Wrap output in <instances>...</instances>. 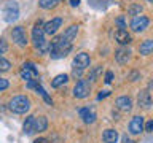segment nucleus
<instances>
[{"mask_svg":"<svg viewBox=\"0 0 153 143\" xmlns=\"http://www.w3.org/2000/svg\"><path fill=\"white\" fill-rule=\"evenodd\" d=\"M72 51V41H67L62 38V35L56 37L50 43V52L53 59H62Z\"/></svg>","mask_w":153,"mask_h":143,"instance_id":"f257e3e1","label":"nucleus"},{"mask_svg":"<svg viewBox=\"0 0 153 143\" xmlns=\"http://www.w3.org/2000/svg\"><path fill=\"white\" fill-rule=\"evenodd\" d=\"M30 107H32L30 99L26 97V95H14L8 103V108L16 114H26L30 110Z\"/></svg>","mask_w":153,"mask_h":143,"instance_id":"f03ea898","label":"nucleus"},{"mask_svg":"<svg viewBox=\"0 0 153 143\" xmlns=\"http://www.w3.org/2000/svg\"><path fill=\"white\" fill-rule=\"evenodd\" d=\"M3 19L7 22H13V21H16V19L19 18V7H18V3L16 2H8L7 5H5V8H3Z\"/></svg>","mask_w":153,"mask_h":143,"instance_id":"7ed1b4c3","label":"nucleus"},{"mask_svg":"<svg viewBox=\"0 0 153 143\" xmlns=\"http://www.w3.org/2000/svg\"><path fill=\"white\" fill-rule=\"evenodd\" d=\"M91 92V84L88 80H80L74 88V97L76 99H86Z\"/></svg>","mask_w":153,"mask_h":143,"instance_id":"20e7f679","label":"nucleus"},{"mask_svg":"<svg viewBox=\"0 0 153 143\" xmlns=\"http://www.w3.org/2000/svg\"><path fill=\"white\" fill-rule=\"evenodd\" d=\"M11 38H13V41L16 43L18 46H21V48H24L27 45V33H26V30H24V27L22 26H16L11 30Z\"/></svg>","mask_w":153,"mask_h":143,"instance_id":"39448f33","label":"nucleus"},{"mask_svg":"<svg viewBox=\"0 0 153 143\" xmlns=\"http://www.w3.org/2000/svg\"><path fill=\"white\" fill-rule=\"evenodd\" d=\"M21 76H22V80H26V81L37 80V76H38V70H37L35 64H32V62H26V64L22 65Z\"/></svg>","mask_w":153,"mask_h":143,"instance_id":"423d86ee","label":"nucleus"},{"mask_svg":"<svg viewBox=\"0 0 153 143\" xmlns=\"http://www.w3.org/2000/svg\"><path fill=\"white\" fill-rule=\"evenodd\" d=\"M148 24H150V21H148L147 16L137 14V16H134L132 21H131V29L134 32H142V30H145V29L148 27Z\"/></svg>","mask_w":153,"mask_h":143,"instance_id":"0eeeda50","label":"nucleus"},{"mask_svg":"<svg viewBox=\"0 0 153 143\" xmlns=\"http://www.w3.org/2000/svg\"><path fill=\"white\" fill-rule=\"evenodd\" d=\"M129 132L132 135H139L140 132H143V116L137 114V116H134L131 119V122H129Z\"/></svg>","mask_w":153,"mask_h":143,"instance_id":"6e6552de","label":"nucleus"},{"mask_svg":"<svg viewBox=\"0 0 153 143\" xmlns=\"http://www.w3.org/2000/svg\"><path fill=\"white\" fill-rule=\"evenodd\" d=\"M89 64H91V57H89V54H86V52H80V54H76L75 59H74V69L85 70L86 67H89Z\"/></svg>","mask_w":153,"mask_h":143,"instance_id":"1a4fd4ad","label":"nucleus"},{"mask_svg":"<svg viewBox=\"0 0 153 143\" xmlns=\"http://www.w3.org/2000/svg\"><path fill=\"white\" fill-rule=\"evenodd\" d=\"M61 26H62V18H54L50 22L43 24V32L46 35H54L57 32V29H61Z\"/></svg>","mask_w":153,"mask_h":143,"instance_id":"9d476101","label":"nucleus"},{"mask_svg":"<svg viewBox=\"0 0 153 143\" xmlns=\"http://www.w3.org/2000/svg\"><path fill=\"white\" fill-rule=\"evenodd\" d=\"M115 105H117V108H120L121 111H131L132 110V99L128 97V95H121V97L117 99Z\"/></svg>","mask_w":153,"mask_h":143,"instance_id":"9b49d317","label":"nucleus"},{"mask_svg":"<svg viewBox=\"0 0 153 143\" xmlns=\"http://www.w3.org/2000/svg\"><path fill=\"white\" fill-rule=\"evenodd\" d=\"M137 102H139V107H142V108H150V105H152V95L150 92H148L147 89H143L139 92L137 95Z\"/></svg>","mask_w":153,"mask_h":143,"instance_id":"f8f14e48","label":"nucleus"},{"mask_svg":"<svg viewBox=\"0 0 153 143\" xmlns=\"http://www.w3.org/2000/svg\"><path fill=\"white\" fill-rule=\"evenodd\" d=\"M115 59H117L118 64H126V62L131 59V49L129 48H120V49H117V52H115Z\"/></svg>","mask_w":153,"mask_h":143,"instance_id":"ddd939ff","label":"nucleus"},{"mask_svg":"<svg viewBox=\"0 0 153 143\" xmlns=\"http://www.w3.org/2000/svg\"><path fill=\"white\" fill-rule=\"evenodd\" d=\"M115 40H117L120 45H129L131 43V35L124 30V29H118L115 32Z\"/></svg>","mask_w":153,"mask_h":143,"instance_id":"4468645a","label":"nucleus"},{"mask_svg":"<svg viewBox=\"0 0 153 143\" xmlns=\"http://www.w3.org/2000/svg\"><path fill=\"white\" fill-rule=\"evenodd\" d=\"M80 118H83L86 124H93L96 121V113L93 108H81L80 110Z\"/></svg>","mask_w":153,"mask_h":143,"instance_id":"2eb2a0df","label":"nucleus"},{"mask_svg":"<svg viewBox=\"0 0 153 143\" xmlns=\"http://www.w3.org/2000/svg\"><path fill=\"white\" fill-rule=\"evenodd\" d=\"M118 132L115 130V129H107V130H104L102 133V140L104 143H117L118 142Z\"/></svg>","mask_w":153,"mask_h":143,"instance_id":"dca6fc26","label":"nucleus"},{"mask_svg":"<svg viewBox=\"0 0 153 143\" xmlns=\"http://www.w3.org/2000/svg\"><path fill=\"white\" fill-rule=\"evenodd\" d=\"M32 37L33 40H38V38H45V32H43V21H38L33 24V29H32Z\"/></svg>","mask_w":153,"mask_h":143,"instance_id":"f3484780","label":"nucleus"},{"mask_svg":"<svg viewBox=\"0 0 153 143\" xmlns=\"http://www.w3.org/2000/svg\"><path fill=\"white\" fill-rule=\"evenodd\" d=\"M22 129H24V133H26V135H30V133L35 132V116H29L26 119V122H24Z\"/></svg>","mask_w":153,"mask_h":143,"instance_id":"a211bd4d","label":"nucleus"},{"mask_svg":"<svg viewBox=\"0 0 153 143\" xmlns=\"http://www.w3.org/2000/svg\"><path fill=\"white\" fill-rule=\"evenodd\" d=\"M48 129L46 116H35V132H45Z\"/></svg>","mask_w":153,"mask_h":143,"instance_id":"6ab92c4d","label":"nucleus"},{"mask_svg":"<svg viewBox=\"0 0 153 143\" xmlns=\"http://www.w3.org/2000/svg\"><path fill=\"white\" fill-rule=\"evenodd\" d=\"M139 52H140L142 56H148L153 52V40H145L142 41V45L139 46Z\"/></svg>","mask_w":153,"mask_h":143,"instance_id":"aec40b11","label":"nucleus"},{"mask_svg":"<svg viewBox=\"0 0 153 143\" xmlns=\"http://www.w3.org/2000/svg\"><path fill=\"white\" fill-rule=\"evenodd\" d=\"M76 33H78V26H75V24H74V26H70L64 33H62V38L67 40V41H72L76 37Z\"/></svg>","mask_w":153,"mask_h":143,"instance_id":"412c9836","label":"nucleus"},{"mask_svg":"<svg viewBox=\"0 0 153 143\" xmlns=\"http://www.w3.org/2000/svg\"><path fill=\"white\" fill-rule=\"evenodd\" d=\"M67 81H69V75H65V73H61V75H57L54 80L51 81V86L53 88H61L62 84H65Z\"/></svg>","mask_w":153,"mask_h":143,"instance_id":"4be33fe9","label":"nucleus"},{"mask_svg":"<svg viewBox=\"0 0 153 143\" xmlns=\"http://www.w3.org/2000/svg\"><path fill=\"white\" fill-rule=\"evenodd\" d=\"M57 3H59L57 0H38V7L43 8V10H51V8H54Z\"/></svg>","mask_w":153,"mask_h":143,"instance_id":"5701e85b","label":"nucleus"},{"mask_svg":"<svg viewBox=\"0 0 153 143\" xmlns=\"http://www.w3.org/2000/svg\"><path fill=\"white\" fill-rule=\"evenodd\" d=\"M142 5L140 3H132L131 7L128 8V14L129 16H137V14H140L142 13Z\"/></svg>","mask_w":153,"mask_h":143,"instance_id":"b1692460","label":"nucleus"},{"mask_svg":"<svg viewBox=\"0 0 153 143\" xmlns=\"http://www.w3.org/2000/svg\"><path fill=\"white\" fill-rule=\"evenodd\" d=\"M102 75V65H96L93 70H91V75H89V80L91 81H97L99 76Z\"/></svg>","mask_w":153,"mask_h":143,"instance_id":"393cba45","label":"nucleus"},{"mask_svg":"<svg viewBox=\"0 0 153 143\" xmlns=\"http://www.w3.org/2000/svg\"><path fill=\"white\" fill-rule=\"evenodd\" d=\"M35 89H37V92H38V94H40V95H42V97H43V99H45V102H46L48 105H53V100H51V97H50V95H48V94H46V91H45V89H43V88H42V86H40V84H38V86H37V88H35Z\"/></svg>","mask_w":153,"mask_h":143,"instance_id":"a878e982","label":"nucleus"},{"mask_svg":"<svg viewBox=\"0 0 153 143\" xmlns=\"http://www.w3.org/2000/svg\"><path fill=\"white\" fill-rule=\"evenodd\" d=\"M10 69H11V62L0 56V72H8Z\"/></svg>","mask_w":153,"mask_h":143,"instance_id":"bb28decb","label":"nucleus"},{"mask_svg":"<svg viewBox=\"0 0 153 143\" xmlns=\"http://www.w3.org/2000/svg\"><path fill=\"white\" fill-rule=\"evenodd\" d=\"M8 49V45H7V41L3 40V38H0V54H5Z\"/></svg>","mask_w":153,"mask_h":143,"instance_id":"cd10ccee","label":"nucleus"},{"mask_svg":"<svg viewBox=\"0 0 153 143\" xmlns=\"http://www.w3.org/2000/svg\"><path fill=\"white\" fill-rule=\"evenodd\" d=\"M10 86V83H8V80H5V78H0V92L2 91H5Z\"/></svg>","mask_w":153,"mask_h":143,"instance_id":"c85d7f7f","label":"nucleus"},{"mask_svg":"<svg viewBox=\"0 0 153 143\" xmlns=\"http://www.w3.org/2000/svg\"><path fill=\"white\" fill-rule=\"evenodd\" d=\"M105 83H107V84H110V83H112V81H113V72H107V73H105Z\"/></svg>","mask_w":153,"mask_h":143,"instance_id":"c756f323","label":"nucleus"},{"mask_svg":"<svg viewBox=\"0 0 153 143\" xmlns=\"http://www.w3.org/2000/svg\"><path fill=\"white\" fill-rule=\"evenodd\" d=\"M143 129H145L147 132H153V119H152V121H148L145 126H143Z\"/></svg>","mask_w":153,"mask_h":143,"instance_id":"7c9ffc66","label":"nucleus"},{"mask_svg":"<svg viewBox=\"0 0 153 143\" xmlns=\"http://www.w3.org/2000/svg\"><path fill=\"white\" fill-rule=\"evenodd\" d=\"M110 95V91H102L99 95H97V100H102V99H105V97H108Z\"/></svg>","mask_w":153,"mask_h":143,"instance_id":"2f4dec72","label":"nucleus"},{"mask_svg":"<svg viewBox=\"0 0 153 143\" xmlns=\"http://www.w3.org/2000/svg\"><path fill=\"white\" fill-rule=\"evenodd\" d=\"M117 24L120 26V29H126V26H124V18H123V16H120V18L117 19Z\"/></svg>","mask_w":153,"mask_h":143,"instance_id":"473e14b6","label":"nucleus"},{"mask_svg":"<svg viewBox=\"0 0 153 143\" xmlns=\"http://www.w3.org/2000/svg\"><path fill=\"white\" fill-rule=\"evenodd\" d=\"M129 80H131V81H137L139 80V73H137V72H132V73L129 75Z\"/></svg>","mask_w":153,"mask_h":143,"instance_id":"72a5a7b5","label":"nucleus"},{"mask_svg":"<svg viewBox=\"0 0 153 143\" xmlns=\"http://www.w3.org/2000/svg\"><path fill=\"white\" fill-rule=\"evenodd\" d=\"M37 86H38V84H37V80H30V81L27 83V88H30V89H32V88H37Z\"/></svg>","mask_w":153,"mask_h":143,"instance_id":"f704fd0d","label":"nucleus"},{"mask_svg":"<svg viewBox=\"0 0 153 143\" xmlns=\"http://www.w3.org/2000/svg\"><path fill=\"white\" fill-rule=\"evenodd\" d=\"M81 73H83V70H80V69H74V72H72V75H74V76H78V78L81 76Z\"/></svg>","mask_w":153,"mask_h":143,"instance_id":"c9c22d12","label":"nucleus"},{"mask_svg":"<svg viewBox=\"0 0 153 143\" xmlns=\"http://www.w3.org/2000/svg\"><path fill=\"white\" fill-rule=\"evenodd\" d=\"M33 143H48V140H46V138H37Z\"/></svg>","mask_w":153,"mask_h":143,"instance_id":"e433bc0d","label":"nucleus"},{"mask_svg":"<svg viewBox=\"0 0 153 143\" xmlns=\"http://www.w3.org/2000/svg\"><path fill=\"white\" fill-rule=\"evenodd\" d=\"M78 3H80V0H70V5H72V7H78Z\"/></svg>","mask_w":153,"mask_h":143,"instance_id":"4c0bfd02","label":"nucleus"},{"mask_svg":"<svg viewBox=\"0 0 153 143\" xmlns=\"http://www.w3.org/2000/svg\"><path fill=\"white\" fill-rule=\"evenodd\" d=\"M123 142H124V143H134L132 140H129V138H128V135H126V137H123Z\"/></svg>","mask_w":153,"mask_h":143,"instance_id":"58836bf2","label":"nucleus"},{"mask_svg":"<svg viewBox=\"0 0 153 143\" xmlns=\"http://www.w3.org/2000/svg\"><path fill=\"white\" fill-rule=\"evenodd\" d=\"M57 2H64V0H57Z\"/></svg>","mask_w":153,"mask_h":143,"instance_id":"ea45409f","label":"nucleus"},{"mask_svg":"<svg viewBox=\"0 0 153 143\" xmlns=\"http://www.w3.org/2000/svg\"><path fill=\"white\" fill-rule=\"evenodd\" d=\"M148 2H153V0H148Z\"/></svg>","mask_w":153,"mask_h":143,"instance_id":"a19ab883","label":"nucleus"}]
</instances>
